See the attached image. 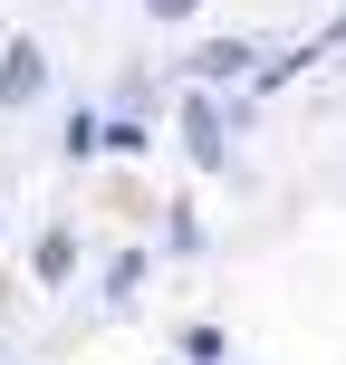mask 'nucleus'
<instances>
[{
	"label": "nucleus",
	"mask_w": 346,
	"mask_h": 365,
	"mask_svg": "<svg viewBox=\"0 0 346 365\" xmlns=\"http://www.w3.org/2000/svg\"><path fill=\"white\" fill-rule=\"evenodd\" d=\"M39 87H49V58H39V48H29V38H19V48H10V58H0V106H29V96H39Z\"/></svg>",
	"instance_id": "nucleus-1"
},
{
	"label": "nucleus",
	"mask_w": 346,
	"mask_h": 365,
	"mask_svg": "<svg viewBox=\"0 0 346 365\" xmlns=\"http://www.w3.org/2000/svg\"><path fill=\"white\" fill-rule=\"evenodd\" d=\"M183 135H193V164H221V154H231V135H221V106H212V96H183Z\"/></svg>",
	"instance_id": "nucleus-2"
},
{
	"label": "nucleus",
	"mask_w": 346,
	"mask_h": 365,
	"mask_svg": "<svg viewBox=\"0 0 346 365\" xmlns=\"http://www.w3.org/2000/svg\"><path fill=\"white\" fill-rule=\"evenodd\" d=\"M250 68V48L240 38H212V48H193V77H240Z\"/></svg>",
	"instance_id": "nucleus-3"
},
{
	"label": "nucleus",
	"mask_w": 346,
	"mask_h": 365,
	"mask_svg": "<svg viewBox=\"0 0 346 365\" xmlns=\"http://www.w3.org/2000/svg\"><path fill=\"white\" fill-rule=\"evenodd\" d=\"M77 269V240L68 231H49V240H39V279H49V289H58V279H68Z\"/></svg>",
	"instance_id": "nucleus-4"
},
{
	"label": "nucleus",
	"mask_w": 346,
	"mask_h": 365,
	"mask_svg": "<svg viewBox=\"0 0 346 365\" xmlns=\"http://www.w3.org/2000/svg\"><path fill=\"white\" fill-rule=\"evenodd\" d=\"M202 10V0H154V19H193Z\"/></svg>",
	"instance_id": "nucleus-5"
}]
</instances>
